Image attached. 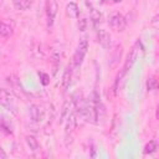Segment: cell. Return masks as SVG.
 Here are the masks:
<instances>
[{
	"instance_id": "1",
	"label": "cell",
	"mask_w": 159,
	"mask_h": 159,
	"mask_svg": "<svg viewBox=\"0 0 159 159\" xmlns=\"http://www.w3.org/2000/svg\"><path fill=\"white\" fill-rule=\"evenodd\" d=\"M0 104L2 107H5L7 111L16 113V104H15V97L12 94V92H10L9 89L1 88L0 89Z\"/></svg>"
},
{
	"instance_id": "2",
	"label": "cell",
	"mask_w": 159,
	"mask_h": 159,
	"mask_svg": "<svg viewBox=\"0 0 159 159\" xmlns=\"http://www.w3.org/2000/svg\"><path fill=\"white\" fill-rule=\"evenodd\" d=\"M87 50H88V41L86 40V37H82L78 42V46L76 48V52L73 55V66L77 68L81 66L86 53H87Z\"/></svg>"
},
{
	"instance_id": "3",
	"label": "cell",
	"mask_w": 159,
	"mask_h": 159,
	"mask_svg": "<svg viewBox=\"0 0 159 159\" xmlns=\"http://www.w3.org/2000/svg\"><path fill=\"white\" fill-rule=\"evenodd\" d=\"M92 106H93V111H94L96 123L99 122V120H103V119H104V116H106V109H104V106H103V103H102V101H101L99 94H98L96 91L93 92Z\"/></svg>"
},
{
	"instance_id": "4",
	"label": "cell",
	"mask_w": 159,
	"mask_h": 159,
	"mask_svg": "<svg viewBox=\"0 0 159 159\" xmlns=\"http://www.w3.org/2000/svg\"><path fill=\"white\" fill-rule=\"evenodd\" d=\"M139 48H140V42L137 41L132 46V48H130V51H129V53L127 56V60H125V63H124V67H123L124 71H128L135 63V61L138 60V56H139Z\"/></svg>"
},
{
	"instance_id": "5",
	"label": "cell",
	"mask_w": 159,
	"mask_h": 159,
	"mask_svg": "<svg viewBox=\"0 0 159 159\" xmlns=\"http://www.w3.org/2000/svg\"><path fill=\"white\" fill-rule=\"evenodd\" d=\"M45 9H46V16H47V25L52 26L53 20H55L56 14H57V10H58L56 0H46Z\"/></svg>"
},
{
	"instance_id": "6",
	"label": "cell",
	"mask_w": 159,
	"mask_h": 159,
	"mask_svg": "<svg viewBox=\"0 0 159 159\" xmlns=\"http://www.w3.org/2000/svg\"><path fill=\"white\" fill-rule=\"evenodd\" d=\"M109 26L116 30V31H123L124 27H125V20L123 17V15H120L119 12H116L113 14L111 17H109Z\"/></svg>"
},
{
	"instance_id": "7",
	"label": "cell",
	"mask_w": 159,
	"mask_h": 159,
	"mask_svg": "<svg viewBox=\"0 0 159 159\" xmlns=\"http://www.w3.org/2000/svg\"><path fill=\"white\" fill-rule=\"evenodd\" d=\"M97 39H98V42H99V45H101L102 47H104V48H109V47H111V45H112V39H111V35H109L106 30H103V29L98 30Z\"/></svg>"
},
{
	"instance_id": "8",
	"label": "cell",
	"mask_w": 159,
	"mask_h": 159,
	"mask_svg": "<svg viewBox=\"0 0 159 159\" xmlns=\"http://www.w3.org/2000/svg\"><path fill=\"white\" fill-rule=\"evenodd\" d=\"M30 117L34 122H40L42 120L43 118V111L40 106H36V104H32L30 107Z\"/></svg>"
},
{
	"instance_id": "9",
	"label": "cell",
	"mask_w": 159,
	"mask_h": 159,
	"mask_svg": "<svg viewBox=\"0 0 159 159\" xmlns=\"http://www.w3.org/2000/svg\"><path fill=\"white\" fill-rule=\"evenodd\" d=\"M66 15L70 19H77L80 15V10L76 2H68L66 5Z\"/></svg>"
},
{
	"instance_id": "10",
	"label": "cell",
	"mask_w": 159,
	"mask_h": 159,
	"mask_svg": "<svg viewBox=\"0 0 159 159\" xmlns=\"http://www.w3.org/2000/svg\"><path fill=\"white\" fill-rule=\"evenodd\" d=\"M12 4L15 6V9L25 11L27 9H30L34 4V0H12Z\"/></svg>"
},
{
	"instance_id": "11",
	"label": "cell",
	"mask_w": 159,
	"mask_h": 159,
	"mask_svg": "<svg viewBox=\"0 0 159 159\" xmlns=\"http://www.w3.org/2000/svg\"><path fill=\"white\" fill-rule=\"evenodd\" d=\"M76 128V113L71 112L67 116V123H66V134L72 133Z\"/></svg>"
},
{
	"instance_id": "12",
	"label": "cell",
	"mask_w": 159,
	"mask_h": 159,
	"mask_svg": "<svg viewBox=\"0 0 159 159\" xmlns=\"http://www.w3.org/2000/svg\"><path fill=\"white\" fill-rule=\"evenodd\" d=\"M25 140H26L27 147H29V148H30L32 152H37V150L40 149V144H39L37 139H36L34 135H26Z\"/></svg>"
},
{
	"instance_id": "13",
	"label": "cell",
	"mask_w": 159,
	"mask_h": 159,
	"mask_svg": "<svg viewBox=\"0 0 159 159\" xmlns=\"http://www.w3.org/2000/svg\"><path fill=\"white\" fill-rule=\"evenodd\" d=\"M12 35V27L4 22V21H0V37H9Z\"/></svg>"
},
{
	"instance_id": "14",
	"label": "cell",
	"mask_w": 159,
	"mask_h": 159,
	"mask_svg": "<svg viewBox=\"0 0 159 159\" xmlns=\"http://www.w3.org/2000/svg\"><path fill=\"white\" fill-rule=\"evenodd\" d=\"M125 73H127V71H124V70L122 68V71L117 75V78H116V82H114L116 91H118V89H120V88H122L123 82H124V76H125Z\"/></svg>"
},
{
	"instance_id": "15",
	"label": "cell",
	"mask_w": 159,
	"mask_h": 159,
	"mask_svg": "<svg viewBox=\"0 0 159 159\" xmlns=\"http://www.w3.org/2000/svg\"><path fill=\"white\" fill-rule=\"evenodd\" d=\"M71 77H72V70H71V67L68 66V67L66 68L65 73H63V77H62V84H63V87H65V88H67V87L70 86Z\"/></svg>"
},
{
	"instance_id": "16",
	"label": "cell",
	"mask_w": 159,
	"mask_h": 159,
	"mask_svg": "<svg viewBox=\"0 0 159 159\" xmlns=\"http://www.w3.org/2000/svg\"><path fill=\"white\" fill-rule=\"evenodd\" d=\"M157 150V143H155V140H150L147 145H145V148H144V153L145 154H152V153H154Z\"/></svg>"
},
{
	"instance_id": "17",
	"label": "cell",
	"mask_w": 159,
	"mask_h": 159,
	"mask_svg": "<svg viewBox=\"0 0 159 159\" xmlns=\"http://www.w3.org/2000/svg\"><path fill=\"white\" fill-rule=\"evenodd\" d=\"M68 107H70V101H66L63 103V107H62V113H61V120L60 122H62V119H65L68 116Z\"/></svg>"
},
{
	"instance_id": "18",
	"label": "cell",
	"mask_w": 159,
	"mask_h": 159,
	"mask_svg": "<svg viewBox=\"0 0 159 159\" xmlns=\"http://www.w3.org/2000/svg\"><path fill=\"white\" fill-rule=\"evenodd\" d=\"M91 17H92V20H94V21H98L99 19H101V14L96 10V9H91Z\"/></svg>"
},
{
	"instance_id": "19",
	"label": "cell",
	"mask_w": 159,
	"mask_h": 159,
	"mask_svg": "<svg viewBox=\"0 0 159 159\" xmlns=\"http://www.w3.org/2000/svg\"><path fill=\"white\" fill-rule=\"evenodd\" d=\"M155 88V80L154 78H149L147 82V89L148 91H153Z\"/></svg>"
},
{
	"instance_id": "20",
	"label": "cell",
	"mask_w": 159,
	"mask_h": 159,
	"mask_svg": "<svg viewBox=\"0 0 159 159\" xmlns=\"http://www.w3.org/2000/svg\"><path fill=\"white\" fill-rule=\"evenodd\" d=\"M39 75L42 77V83H43V84H47V83H48V76H47L46 73H43V72H40Z\"/></svg>"
},
{
	"instance_id": "21",
	"label": "cell",
	"mask_w": 159,
	"mask_h": 159,
	"mask_svg": "<svg viewBox=\"0 0 159 159\" xmlns=\"http://www.w3.org/2000/svg\"><path fill=\"white\" fill-rule=\"evenodd\" d=\"M80 22H81V24L78 25L80 30H81V31H84V27H86V19H82Z\"/></svg>"
},
{
	"instance_id": "22",
	"label": "cell",
	"mask_w": 159,
	"mask_h": 159,
	"mask_svg": "<svg viewBox=\"0 0 159 159\" xmlns=\"http://www.w3.org/2000/svg\"><path fill=\"white\" fill-rule=\"evenodd\" d=\"M7 158V154L5 153V150L0 147V159H6Z\"/></svg>"
},
{
	"instance_id": "23",
	"label": "cell",
	"mask_w": 159,
	"mask_h": 159,
	"mask_svg": "<svg viewBox=\"0 0 159 159\" xmlns=\"http://www.w3.org/2000/svg\"><path fill=\"white\" fill-rule=\"evenodd\" d=\"M114 1H116V2H120L122 0H114Z\"/></svg>"
},
{
	"instance_id": "24",
	"label": "cell",
	"mask_w": 159,
	"mask_h": 159,
	"mask_svg": "<svg viewBox=\"0 0 159 159\" xmlns=\"http://www.w3.org/2000/svg\"><path fill=\"white\" fill-rule=\"evenodd\" d=\"M2 1H4V0H0V6L2 5Z\"/></svg>"
}]
</instances>
